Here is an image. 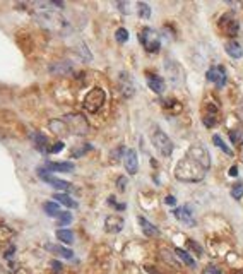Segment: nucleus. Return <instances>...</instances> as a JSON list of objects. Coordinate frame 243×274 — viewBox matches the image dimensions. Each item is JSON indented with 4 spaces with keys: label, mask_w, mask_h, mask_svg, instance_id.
Masks as SVG:
<instances>
[{
    "label": "nucleus",
    "mask_w": 243,
    "mask_h": 274,
    "mask_svg": "<svg viewBox=\"0 0 243 274\" xmlns=\"http://www.w3.org/2000/svg\"><path fill=\"white\" fill-rule=\"evenodd\" d=\"M220 26H221L223 31L231 38H236L238 33H240V24H238L231 16H223L221 21H220Z\"/></svg>",
    "instance_id": "nucleus-10"
},
{
    "label": "nucleus",
    "mask_w": 243,
    "mask_h": 274,
    "mask_svg": "<svg viewBox=\"0 0 243 274\" xmlns=\"http://www.w3.org/2000/svg\"><path fill=\"white\" fill-rule=\"evenodd\" d=\"M140 43H142L144 50L148 53H156L161 48V41H159V34L158 31L151 28H145L142 33H140Z\"/></svg>",
    "instance_id": "nucleus-6"
},
{
    "label": "nucleus",
    "mask_w": 243,
    "mask_h": 274,
    "mask_svg": "<svg viewBox=\"0 0 243 274\" xmlns=\"http://www.w3.org/2000/svg\"><path fill=\"white\" fill-rule=\"evenodd\" d=\"M53 200H57V202H62L64 206H67V208H77V202L72 197H69L67 194H55L53 195Z\"/></svg>",
    "instance_id": "nucleus-19"
},
{
    "label": "nucleus",
    "mask_w": 243,
    "mask_h": 274,
    "mask_svg": "<svg viewBox=\"0 0 243 274\" xmlns=\"http://www.w3.org/2000/svg\"><path fill=\"white\" fill-rule=\"evenodd\" d=\"M14 237V232L6 224H0V242H7Z\"/></svg>",
    "instance_id": "nucleus-27"
},
{
    "label": "nucleus",
    "mask_w": 243,
    "mask_h": 274,
    "mask_svg": "<svg viewBox=\"0 0 243 274\" xmlns=\"http://www.w3.org/2000/svg\"><path fill=\"white\" fill-rule=\"evenodd\" d=\"M64 120H65L64 124L67 127V132H70V134H74V135H84L87 132V129H89L86 119L79 113L67 115Z\"/></svg>",
    "instance_id": "nucleus-5"
},
{
    "label": "nucleus",
    "mask_w": 243,
    "mask_h": 274,
    "mask_svg": "<svg viewBox=\"0 0 243 274\" xmlns=\"http://www.w3.org/2000/svg\"><path fill=\"white\" fill-rule=\"evenodd\" d=\"M175 218L178 219L180 223H183L185 226H196L197 219H196V214H193V208L190 204H183L182 208H177L173 211Z\"/></svg>",
    "instance_id": "nucleus-7"
},
{
    "label": "nucleus",
    "mask_w": 243,
    "mask_h": 274,
    "mask_svg": "<svg viewBox=\"0 0 243 274\" xmlns=\"http://www.w3.org/2000/svg\"><path fill=\"white\" fill-rule=\"evenodd\" d=\"M231 197L235 200H240L243 197V184L241 182H235L231 187Z\"/></svg>",
    "instance_id": "nucleus-26"
},
{
    "label": "nucleus",
    "mask_w": 243,
    "mask_h": 274,
    "mask_svg": "<svg viewBox=\"0 0 243 274\" xmlns=\"http://www.w3.org/2000/svg\"><path fill=\"white\" fill-rule=\"evenodd\" d=\"M151 141H153L154 148L158 149V153L164 156V158H168V156L173 154L175 146L172 143V139H169L166 132L161 130L159 127H154L153 132H151Z\"/></svg>",
    "instance_id": "nucleus-2"
},
{
    "label": "nucleus",
    "mask_w": 243,
    "mask_h": 274,
    "mask_svg": "<svg viewBox=\"0 0 243 274\" xmlns=\"http://www.w3.org/2000/svg\"><path fill=\"white\" fill-rule=\"evenodd\" d=\"M145 269H148V271H149L151 274H159L158 271H154V269H153V267H151V266H148V267H145Z\"/></svg>",
    "instance_id": "nucleus-37"
},
{
    "label": "nucleus",
    "mask_w": 243,
    "mask_h": 274,
    "mask_svg": "<svg viewBox=\"0 0 243 274\" xmlns=\"http://www.w3.org/2000/svg\"><path fill=\"white\" fill-rule=\"evenodd\" d=\"M50 129L53 132H57V134H64V132H67V127L62 120H53L50 124Z\"/></svg>",
    "instance_id": "nucleus-28"
},
{
    "label": "nucleus",
    "mask_w": 243,
    "mask_h": 274,
    "mask_svg": "<svg viewBox=\"0 0 243 274\" xmlns=\"http://www.w3.org/2000/svg\"><path fill=\"white\" fill-rule=\"evenodd\" d=\"M33 141H35V146L38 148V151H46V148H48V139H46V135H43V134H33Z\"/></svg>",
    "instance_id": "nucleus-23"
},
{
    "label": "nucleus",
    "mask_w": 243,
    "mask_h": 274,
    "mask_svg": "<svg viewBox=\"0 0 243 274\" xmlns=\"http://www.w3.org/2000/svg\"><path fill=\"white\" fill-rule=\"evenodd\" d=\"M0 274H7V271H6V267L2 266V264H0Z\"/></svg>",
    "instance_id": "nucleus-38"
},
{
    "label": "nucleus",
    "mask_w": 243,
    "mask_h": 274,
    "mask_svg": "<svg viewBox=\"0 0 243 274\" xmlns=\"http://www.w3.org/2000/svg\"><path fill=\"white\" fill-rule=\"evenodd\" d=\"M137 221L140 224V228H142V232L148 235V237H158L159 235V230L154 226L153 223H149L144 216H137Z\"/></svg>",
    "instance_id": "nucleus-17"
},
{
    "label": "nucleus",
    "mask_w": 243,
    "mask_h": 274,
    "mask_svg": "<svg viewBox=\"0 0 243 274\" xmlns=\"http://www.w3.org/2000/svg\"><path fill=\"white\" fill-rule=\"evenodd\" d=\"M38 175H40V178L43 180V182L50 184L53 189L57 190H70L72 189V184L69 182H64V180H58V178H53L50 175V171H48L46 168H40L38 170Z\"/></svg>",
    "instance_id": "nucleus-9"
},
{
    "label": "nucleus",
    "mask_w": 243,
    "mask_h": 274,
    "mask_svg": "<svg viewBox=\"0 0 243 274\" xmlns=\"http://www.w3.org/2000/svg\"><path fill=\"white\" fill-rule=\"evenodd\" d=\"M106 101V93L101 89V87H93L89 93L86 95L84 98V110L89 111V113H96V111H100L101 108H103Z\"/></svg>",
    "instance_id": "nucleus-3"
},
{
    "label": "nucleus",
    "mask_w": 243,
    "mask_h": 274,
    "mask_svg": "<svg viewBox=\"0 0 243 274\" xmlns=\"http://www.w3.org/2000/svg\"><path fill=\"white\" fill-rule=\"evenodd\" d=\"M137 11L140 19H149L151 17V7L145 2H137Z\"/></svg>",
    "instance_id": "nucleus-25"
},
{
    "label": "nucleus",
    "mask_w": 243,
    "mask_h": 274,
    "mask_svg": "<svg viewBox=\"0 0 243 274\" xmlns=\"http://www.w3.org/2000/svg\"><path fill=\"white\" fill-rule=\"evenodd\" d=\"M206 173L207 171L204 170L201 165H197L193 159L188 158V156L180 159L177 168H175V177H177V180L187 182V184L201 182V180H204V177H206Z\"/></svg>",
    "instance_id": "nucleus-1"
},
{
    "label": "nucleus",
    "mask_w": 243,
    "mask_h": 274,
    "mask_svg": "<svg viewBox=\"0 0 243 274\" xmlns=\"http://www.w3.org/2000/svg\"><path fill=\"white\" fill-rule=\"evenodd\" d=\"M212 144L217 146V148H220V149L223 151V153H226L228 156H233V151H231L230 148H228L225 141L221 139V135H217V134H216V135H212Z\"/></svg>",
    "instance_id": "nucleus-24"
},
{
    "label": "nucleus",
    "mask_w": 243,
    "mask_h": 274,
    "mask_svg": "<svg viewBox=\"0 0 243 274\" xmlns=\"http://www.w3.org/2000/svg\"><path fill=\"white\" fill-rule=\"evenodd\" d=\"M45 168L48 171H64V173H67V171H74V163H67V161H48Z\"/></svg>",
    "instance_id": "nucleus-15"
},
{
    "label": "nucleus",
    "mask_w": 243,
    "mask_h": 274,
    "mask_svg": "<svg viewBox=\"0 0 243 274\" xmlns=\"http://www.w3.org/2000/svg\"><path fill=\"white\" fill-rule=\"evenodd\" d=\"M115 40L118 41V43H125L129 40V31L125 28H118L115 31Z\"/></svg>",
    "instance_id": "nucleus-29"
},
{
    "label": "nucleus",
    "mask_w": 243,
    "mask_h": 274,
    "mask_svg": "<svg viewBox=\"0 0 243 274\" xmlns=\"http://www.w3.org/2000/svg\"><path fill=\"white\" fill-rule=\"evenodd\" d=\"M118 84H120V91L124 93V96H127V98L134 96L135 87H134V81H132V77H130V74L121 72L118 76Z\"/></svg>",
    "instance_id": "nucleus-12"
},
{
    "label": "nucleus",
    "mask_w": 243,
    "mask_h": 274,
    "mask_svg": "<svg viewBox=\"0 0 243 274\" xmlns=\"http://www.w3.org/2000/svg\"><path fill=\"white\" fill-rule=\"evenodd\" d=\"M206 77L209 82H214L217 87H223L226 86V81H228V76H226V68L223 65H216V67H211L209 71L206 72Z\"/></svg>",
    "instance_id": "nucleus-8"
},
{
    "label": "nucleus",
    "mask_w": 243,
    "mask_h": 274,
    "mask_svg": "<svg viewBox=\"0 0 243 274\" xmlns=\"http://www.w3.org/2000/svg\"><path fill=\"white\" fill-rule=\"evenodd\" d=\"M241 106H243V101H241Z\"/></svg>",
    "instance_id": "nucleus-39"
},
{
    "label": "nucleus",
    "mask_w": 243,
    "mask_h": 274,
    "mask_svg": "<svg viewBox=\"0 0 243 274\" xmlns=\"http://www.w3.org/2000/svg\"><path fill=\"white\" fill-rule=\"evenodd\" d=\"M188 247L192 248L193 252H196V256H202V247L201 245H197L193 240H188Z\"/></svg>",
    "instance_id": "nucleus-31"
},
{
    "label": "nucleus",
    "mask_w": 243,
    "mask_h": 274,
    "mask_svg": "<svg viewBox=\"0 0 243 274\" xmlns=\"http://www.w3.org/2000/svg\"><path fill=\"white\" fill-rule=\"evenodd\" d=\"M125 184H127V178H125V177H120V178H118V182H116V185H118V190H120V192H124Z\"/></svg>",
    "instance_id": "nucleus-34"
},
{
    "label": "nucleus",
    "mask_w": 243,
    "mask_h": 274,
    "mask_svg": "<svg viewBox=\"0 0 243 274\" xmlns=\"http://www.w3.org/2000/svg\"><path fill=\"white\" fill-rule=\"evenodd\" d=\"M124 166L127 170L129 175H135L139 170V159H137V153L134 149H127L124 156Z\"/></svg>",
    "instance_id": "nucleus-11"
},
{
    "label": "nucleus",
    "mask_w": 243,
    "mask_h": 274,
    "mask_svg": "<svg viewBox=\"0 0 243 274\" xmlns=\"http://www.w3.org/2000/svg\"><path fill=\"white\" fill-rule=\"evenodd\" d=\"M45 213L48 214V216H52V218H58L60 216V204H55V202H45Z\"/></svg>",
    "instance_id": "nucleus-21"
},
{
    "label": "nucleus",
    "mask_w": 243,
    "mask_h": 274,
    "mask_svg": "<svg viewBox=\"0 0 243 274\" xmlns=\"http://www.w3.org/2000/svg\"><path fill=\"white\" fill-rule=\"evenodd\" d=\"M187 156L190 159L196 161L197 165H201L206 171L211 168V163H212V161H211V154H209V149L202 143H193L190 148H188Z\"/></svg>",
    "instance_id": "nucleus-4"
},
{
    "label": "nucleus",
    "mask_w": 243,
    "mask_h": 274,
    "mask_svg": "<svg viewBox=\"0 0 243 274\" xmlns=\"http://www.w3.org/2000/svg\"><path fill=\"white\" fill-rule=\"evenodd\" d=\"M64 149V143H62V141H58L57 144H53V146H50V149H48V153H60V151Z\"/></svg>",
    "instance_id": "nucleus-32"
},
{
    "label": "nucleus",
    "mask_w": 243,
    "mask_h": 274,
    "mask_svg": "<svg viewBox=\"0 0 243 274\" xmlns=\"http://www.w3.org/2000/svg\"><path fill=\"white\" fill-rule=\"evenodd\" d=\"M148 86L151 87V91H154L156 95H161L164 91V87H166L164 79L159 77L158 74H148Z\"/></svg>",
    "instance_id": "nucleus-14"
},
{
    "label": "nucleus",
    "mask_w": 243,
    "mask_h": 274,
    "mask_svg": "<svg viewBox=\"0 0 243 274\" xmlns=\"http://www.w3.org/2000/svg\"><path fill=\"white\" fill-rule=\"evenodd\" d=\"M204 274H221V271L214 266H207L206 271H204Z\"/></svg>",
    "instance_id": "nucleus-33"
},
{
    "label": "nucleus",
    "mask_w": 243,
    "mask_h": 274,
    "mask_svg": "<svg viewBox=\"0 0 243 274\" xmlns=\"http://www.w3.org/2000/svg\"><path fill=\"white\" fill-rule=\"evenodd\" d=\"M124 228V218L120 216H108L105 219V230L108 233H120Z\"/></svg>",
    "instance_id": "nucleus-13"
},
{
    "label": "nucleus",
    "mask_w": 243,
    "mask_h": 274,
    "mask_svg": "<svg viewBox=\"0 0 243 274\" xmlns=\"http://www.w3.org/2000/svg\"><path fill=\"white\" fill-rule=\"evenodd\" d=\"M230 175H231V177H236V175H238V166H231Z\"/></svg>",
    "instance_id": "nucleus-36"
},
{
    "label": "nucleus",
    "mask_w": 243,
    "mask_h": 274,
    "mask_svg": "<svg viewBox=\"0 0 243 274\" xmlns=\"http://www.w3.org/2000/svg\"><path fill=\"white\" fill-rule=\"evenodd\" d=\"M46 250H50L53 254H57V256H62L65 259L74 257V252H72L70 248H65V247H60V245H52V243H46Z\"/></svg>",
    "instance_id": "nucleus-18"
},
{
    "label": "nucleus",
    "mask_w": 243,
    "mask_h": 274,
    "mask_svg": "<svg viewBox=\"0 0 243 274\" xmlns=\"http://www.w3.org/2000/svg\"><path fill=\"white\" fill-rule=\"evenodd\" d=\"M175 254L182 259V262H185L188 267H196V261L192 259V256L188 252H185L183 248H175Z\"/></svg>",
    "instance_id": "nucleus-20"
},
{
    "label": "nucleus",
    "mask_w": 243,
    "mask_h": 274,
    "mask_svg": "<svg viewBox=\"0 0 243 274\" xmlns=\"http://www.w3.org/2000/svg\"><path fill=\"white\" fill-rule=\"evenodd\" d=\"M72 221V214L70 213H60V216H58V223L60 224H69Z\"/></svg>",
    "instance_id": "nucleus-30"
},
{
    "label": "nucleus",
    "mask_w": 243,
    "mask_h": 274,
    "mask_svg": "<svg viewBox=\"0 0 243 274\" xmlns=\"http://www.w3.org/2000/svg\"><path fill=\"white\" fill-rule=\"evenodd\" d=\"M57 238L60 240V242L67 243V245H70V243L74 242V233H72L70 230H58Z\"/></svg>",
    "instance_id": "nucleus-22"
},
{
    "label": "nucleus",
    "mask_w": 243,
    "mask_h": 274,
    "mask_svg": "<svg viewBox=\"0 0 243 274\" xmlns=\"http://www.w3.org/2000/svg\"><path fill=\"white\" fill-rule=\"evenodd\" d=\"M164 202H166L168 206H172V208H173V206H175V204H177V199H175V197H173V195H168V197H166V199H164Z\"/></svg>",
    "instance_id": "nucleus-35"
},
{
    "label": "nucleus",
    "mask_w": 243,
    "mask_h": 274,
    "mask_svg": "<svg viewBox=\"0 0 243 274\" xmlns=\"http://www.w3.org/2000/svg\"><path fill=\"white\" fill-rule=\"evenodd\" d=\"M225 50H226V53L231 58H241L243 57V48H241L240 43L235 41V40L228 41L226 45H225Z\"/></svg>",
    "instance_id": "nucleus-16"
}]
</instances>
